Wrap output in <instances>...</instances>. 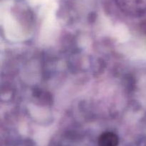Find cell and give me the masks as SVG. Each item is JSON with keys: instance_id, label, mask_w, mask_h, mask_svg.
<instances>
[{"instance_id": "cell-1", "label": "cell", "mask_w": 146, "mask_h": 146, "mask_svg": "<svg viewBox=\"0 0 146 146\" xmlns=\"http://www.w3.org/2000/svg\"><path fill=\"white\" fill-rule=\"evenodd\" d=\"M118 8L131 17H141L146 14V0H115Z\"/></svg>"}, {"instance_id": "cell-2", "label": "cell", "mask_w": 146, "mask_h": 146, "mask_svg": "<svg viewBox=\"0 0 146 146\" xmlns=\"http://www.w3.org/2000/svg\"><path fill=\"white\" fill-rule=\"evenodd\" d=\"M118 137L112 132H106L100 135L98 140V146H118Z\"/></svg>"}]
</instances>
